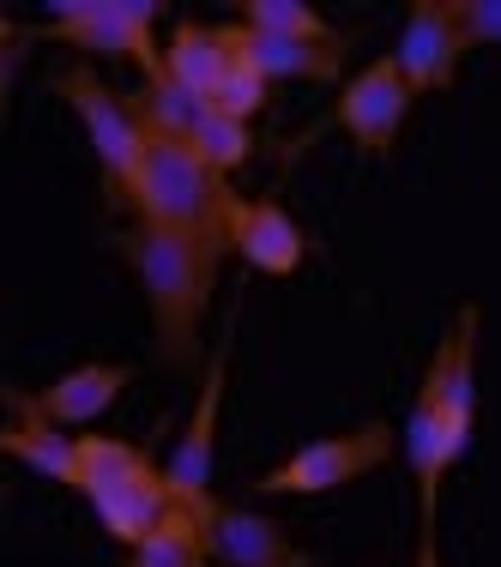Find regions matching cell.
Returning a JSON list of instances; mask_svg holds the SVG:
<instances>
[{
	"instance_id": "e0dca14e",
	"label": "cell",
	"mask_w": 501,
	"mask_h": 567,
	"mask_svg": "<svg viewBox=\"0 0 501 567\" xmlns=\"http://www.w3.org/2000/svg\"><path fill=\"white\" fill-rule=\"evenodd\" d=\"M127 103H133V115H140V127L152 133V140H182V145H194L200 121H206V110H212L206 97H194L187 85H175L170 73L145 79Z\"/></svg>"
},
{
	"instance_id": "30bf717a",
	"label": "cell",
	"mask_w": 501,
	"mask_h": 567,
	"mask_svg": "<svg viewBox=\"0 0 501 567\" xmlns=\"http://www.w3.org/2000/svg\"><path fill=\"white\" fill-rule=\"evenodd\" d=\"M459 55H466V37L453 24V0H411L405 12V37L392 49L411 97H429V91H453Z\"/></svg>"
},
{
	"instance_id": "ac0fdd59",
	"label": "cell",
	"mask_w": 501,
	"mask_h": 567,
	"mask_svg": "<svg viewBox=\"0 0 501 567\" xmlns=\"http://www.w3.org/2000/svg\"><path fill=\"white\" fill-rule=\"evenodd\" d=\"M0 453L19 458L24 471H37V477L73 489L79 435H67V429H55V423H19V416H7V429H0Z\"/></svg>"
},
{
	"instance_id": "ffe728a7",
	"label": "cell",
	"mask_w": 501,
	"mask_h": 567,
	"mask_svg": "<svg viewBox=\"0 0 501 567\" xmlns=\"http://www.w3.org/2000/svg\"><path fill=\"white\" fill-rule=\"evenodd\" d=\"M236 24L266 37H290V43H345V31H333L308 0H242Z\"/></svg>"
},
{
	"instance_id": "cb8c5ba5",
	"label": "cell",
	"mask_w": 501,
	"mask_h": 567,
	"mask_svg": "<svg viewBox=\"0 0 501 567\" xmlns=\"http://www.w3.org/2000/svg\"><path fill=\"white\" fill-rule=\"evenodd\" d=\"M417 567H441V556H436V537H417Z\"/></svg>"
},
{
	"instance_id": "5b68a950",
	"label": "cell",
	"mask_w": 501,
	"mask_h": 567,
	"mask_svg": "<svg viewBox=\"0 0 501 567\" xmlns=\"http://www.w3.org/2000/svg\"><path fill=\"white\" fill-rule=\"evenodd\" d=\"M392 447H399V429L387 416H369V423L345 429V435H327V441H308L296 447L290 458H278L273 471L254 477V495H327V489H345V483L381 471Z\"/></svg>"
},
{
	"instance_id": "7a4b0ae2",
	"label": "cell",
	"mask_w": 501,
	"mask_h": 567,
	"mask_svg": "<svg viewBox=\"0 0 501 567\" xmlns=\"http://www.w3.org/2000/svg\"><path fill=\"white\" fill-rule=\"evenodd\" d=\"M236 199L242 194L194 152V145L152 140V133H145V164H140V182H133V199H127V212L140 224L175 229V236H194V241H206V248L229 254Z\"/></svg>"
},
{
	"instance_id": "9a60e30c",
	"label": "cell",
	"mask_w": 501,
	"mask_h": 567,
	"mask_svg": "<svg viewBox=\"0 0 501 567\" xmlns=\"http://www.w3.org/2000/svg\"><path fill=\"white\" fill-rule=\"evenodd\" d=\"M236 66V43H229V24H200V19H182L175 37L164 43V73L175 85H187L194 97L212 103V91L224 85V73Z\"/></svg>"
},
{
	"instance_id": "603a6c76",
	"label": "cell",
	"mask_w": 501,
	"mask_h": 567,
	"mask_svg": "<svg viewBox=\"0 0 501 567\" xmlns=\"http://www.w3.org/2000/svg\"><path fill=\"white\" fill-rule=\"evenodd\" d=\"M453 24L466 37V49L501 43V0H453Z\"/></svg>"
},
{
	"instance_id": "4fadbf2b",
	"label": "cell",
	"mask_w": 501,
	"mask_h": 567,
	"mask_svg": "<svg viewBox=\"0 0 501 567\" xmlns=\"http://www.w3.org/2000/svg\"><path fill=\"white\" fill-rule=\"evenodd\" d=\"M478 302H459L447 339V393H441V429H447V465H459L478 429Z\"/></svg>"
},
{
	"instance_id": "ba28073f",
	"label": "cell",
	"mask_w": 501,
	"mask_h": 567,
	"mask_svg": "<svg viewBox=\"0 0 501 567\" xmlns=\"http://www.w3.org/2000/svg\"><path fill=\"white\" fill-rule=\"evenodd\" d=\"M224 374H229V332L218 339V350L206 357V386H200V404H194V423L187 435L175 441L164 477H170V495L194 513H212L218 495H212V458H218V404H224Z\"/></svg>"
},
{
	"instance_id": "277c9868",
	"label": "cell",
	"mask_w": 501,
	"mask_h": 567,
	"mask_svg": "<svg viewBox=\"0 0 501 567\" xmlns=\"http://www.w3.org/2000/svg\"><path fill=\"white\" fill-rule=\"evenodd\" d=\"M157 0H55L49 7L43 37L85 55L133 61L145 79L164 73V49H157Z\"/></svg>"
},
{
	"instance_id": "2e32d148",
	"label": "cell",
	"mask_w": 501,
	"mask_h": 567,
	"mask_svg": "<svg viewBox=\"0 0 501 567\" xmlns=\"http://www.w3.org/2000/svg\"><path fill=\"white\" fill-rule=\"evenodd\" d=\"M145 471H157V458L145 447H133V441H115V435H98V429H85L79 435V458H73V489L85 495L91 507L103 502V495L127 489V483H140Z\"/></svg>"
},
{
	"instance_id": "d4e9b609",
	"label": "cell",
	"mask_w": 501,
	"mask_h": 567,
	"mask_svg": "<svg viewBox=\"0 0 501 567\" xmlns=\"http://www.w3.org/2000/svg\"><path fill=\"white\" fill-rule=\"evenodd\" d=\"M127 567H133V561H127Z\"/></svg>"
},
{
	"instance_id": "6da1fadb",
	"label": "cell",
	"mask_w": 501,
	"mask_h": 567,
	"mask_svg": "<svg viewBox=\"0 0 501 567\" xmlns=\"http://www.w3.org/2000/svg\"><path fill=\"white\" fill-rule=\"evenodd\" d=\"M110 248L127 260V272L140 278V290H145L157 362L175 374L200 369V327H206L212 290H218L224 248H206V241L175 236V229H157V224L115 229Z\"/></svg>"
},
{
	"instance_id": "52a82bcc",
	"label": "cell",
	"mask_w": 501,
	"mask_h": 567,
	"mask_svg": "<svg viewBox=\"0 0 501 567\" xmlns=\"http://www.w3.org/2000/svg\"><path fill=\"white\" fill-rule=\"evenodd\" d=\"M127 381H133L127 362H79V369L55 374V381L37 386V393L7 386V411L19 416V423H55L67 435H73V429L85 435V429L127 393Z\"/></svg>"
},
{
	"instance_id": "7402d4cb",
	"label": "cell",
	"mask_w": 501,
	"mask_h": 567,
	"mask_svg": "<svg viewBox=\"0 0 501 567\" xmlns=\"http://www.w3.org/2000/svg\"><path fill=\"white\" fill-rule=\"evenodd\" d=\"M266 97H273V79H266V73H254V66L236 55V66L224 73V85L212 91V110L229 115V121H254V115L266 110Z\"/></svg>"
},
{
	"instance_id": "d6986e66",
	"label": "cell",
	"mask_w": 501,
	"mask_h": 567,
	"mask_svg": "<svg viewBox=\"0 0 501 567\" xmlns=\"http://www.w3.org/2000/svg\"><path fill=\"white\" fill-rule=\"evenodd\" d=\"M206 519H212V513H194V507L175 502L164 519L152 525V537L133 549V567H206L212 561Z\"/></svg>"
},
{
	"instance_id": "5bb4252c",
	"label": "cell",
	"mask_w": 501,
	"mask_h": 567,
	"mask_svg": "<svg viewBox=\"0 0 501 567\" xmlns=\"http://www.w3.org/2000/svg\"><path fill=\"white\" fill-rule=\"evenodd\" d=\"M229 43L236 55L266 79H315V85H338L345 79V55H350V37L345 43H290V37H266L248 31V24H229Z\"/></svg>"
},
{
	"instance_id": "8992f818",
	"label": "cell",
	"mask_w": 501,
	"mask_h": 567,
	"mask_svg": "<svg viewBox=\"0 0 501 567\" xmlns=\"http://www.w3.org/2000/svg\"><path fill=\"white\" fill-rule=\"evenodd\" d=\"M405 115H411V85H405L392 55H375L362 73H350L338 85V103H333V127H345L350 145L369 157H387L399 145Z\"/></svg>"
},
{
	"instance_id": "9c48e42d",
	"label": "cell",
	"mask_w": 501,
	"mask_h": 567,
	"mask_svg": "<svg viewBox=\"0 0 501 567\" xmlns=\"http://www.w3.org/2000/svg\"><path fill=\"white\" fill-rule=\"evenodd\" d=\"M441 393H447V339H436V357H429L423 386H417L411 416H405V458H411V483H417V513H423V537H436V507H441V477H447Z\"/></svg>"
},
{
	"instance_id": "44dd1931",
	"label": "cell",
	"mask_w": 501,
	"mask_h": 567,
	"mask_svg": "<svg viewBox=\"0 0 501 567\" xmlns=\"http://www.w3.org/2000/svg\"><path fill=\"white\" fill-rule=\"evenodd\" d=\"M194 152L218 175H229L254 157V133H248V121H229L218 110H206V121H200V133H194Z\"/></svg>"
},
{
	"instance_id": "8fae6325",
	"label": "cell",
	"mask_w": 501,
	"mask_h": 567,
	"mask_svg": "<svg viewBox=\"0 0 501 567\" xmlns=\"http://www.w3.org/2000/svg\"><path fill=\"white\" fill-rule=\"evenodd\" d=\"M206 544H212V561L218 567H315V556L296 549L278 519H266L254 507H236V502L212 507Z\"/></svg>"
},
{
	"instance_id": "7c38bea8",
	"label": "cell",
	"mask_w": 501,
	"mask_h": 567,
	"mask_svg": "<svg viewBox=\"0 0 501 567\" xmlns=\"http://www.w3.org/2000/svg\"><path fill=\"white\" fill-rule=\"evenodd\" d=\"M229 254H242V260L266 278H290V272H303V260H308V236L278 199H236Z\"/></svg>"
},
{
	"instance_id": "3957f363",
	"label": "cell",
	"mask_w": 501,
	"mask_h": 567,
	"mask_svg": "<svg viewBox=\"0 0 501 567\" xmlns=\"http://www.w3.org/2000/svg\"><path fill=\"white\" fill-rule=\"evenodd\" d=\"M49 91L85 121L91 152H98V169H103V199H110L115 212H127L133 182H140V164H145V127H140V115H133V103L103 85L98 66H85V61L49 73Z\"/></svg>"
}]
</instances>
